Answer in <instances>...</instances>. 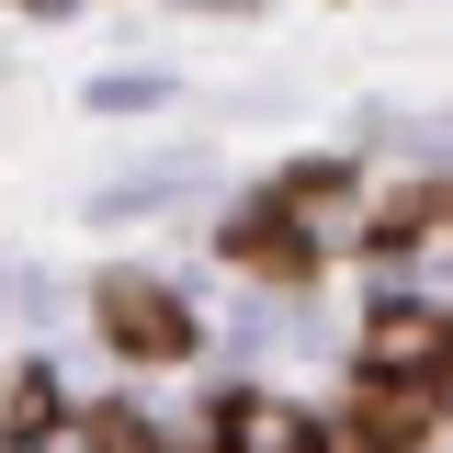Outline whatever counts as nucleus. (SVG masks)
<instances>
[{
  "mask_svg": "<svg viewBox=\"0 0 453 453\" xmlns=\"http://www.w3.org/2000/svg\"><path fill=\"white\" fill-rule=\"evenodd\" d=\"M363 374H386V386H442L453 374V318L419 306V295H386L374 329H363Z\"/></svg>",
  "mask_w": 453,
  "mask_h": 453,
  "instance_id": "nucleus-1",
  "label": "nucleus"
},
{
  "mask_svg": "<svg viewBox=\"0 0 453 453\" xmlns=\"http://www.w3.org/2000/svg\"><path fill=\"white\" fill-rule=\"evenodd\" d=\"M91 306H103V340H113V351H136V363H181V351H193V318L170 306L159 283H136V273H113Z\"/></svg>",
  "mask_w": 453,
  "mask_h": 453,
  "instance_id": "nucleus-2",
  "label": "nucleus"
},
{
  "mask_svg": "<svg viewBox=\"0 0 453 453\" xmlns=\"http://www.w3.org/2000/svg\"><path fill=\"white\" fill-rule=\"evenodd\" d=\"M419 431H431V386L363 374V396H351V419L329 431V453H419Z\"/></svg>",
  "mask_w": 453,
  "mask_h": 453,
  "instance_id": "nucleus-3",
  "label": "nucleus"
},
{
  "mask_svg": "<svg viewBox=\"0 0 453 453\" xmlns=\"http://www.w3.org/2000/svg\"><path fill=\"white\" fill-rule=\"evenodd\" d=\"M226 453H318V419L295 396H226Z\"/></svg>",
  "mask_w": 453,
  "mask_h": 453,
  "instance_id": "nucleus-4",
  "label": "nucleus"
},
{
  "mask_svg": "<svg viewBox=\"0 0 453 453\" xmlns=\"http://www.w3.org/2000/svg\"><path fill=\"white\" fill-rule=\"evenodd\" d=\"M57 419H68V408H57L46 374H23V386L0 396V442H35V431H57Z\"/></svg>",
  "mask_w": 453,
  "mask_h": 453,
  "instance_id": "nucleus-5",
  "label": "nucleus"
},
{
  "mask_svg": "<svg viewBox=\"0 0 453 453\" xmlns=\"http://www.w3.org/2000/svg\"><path fill=\"white\" fill-rule=\"evenodd\" d=\"M91 453H159V431L136 419V408H91V431H80Z\"/></svg>",
  "mask_w": 453,
  "mask_h": 453,
  "instance_id": "nucleus-6",
  "label": "nucleus"
}]
</instances>
